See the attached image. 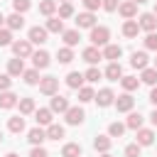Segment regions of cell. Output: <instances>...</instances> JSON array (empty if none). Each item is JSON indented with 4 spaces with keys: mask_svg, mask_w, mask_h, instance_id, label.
Wrapping results in <instances>:
<instances>
[{
    "mask_svg": "<svg viewBox=\"0 0 157 157\" xmlns=\"http://www.w3.org/2000/svg\"><path fill=\"white\" fill-rule=\"evenodd\" d=\"M125 128H130V130H140V128H142V115H140V113H130L128 120H125Z\"/></svg>",
    "mask_w": 157,
    "mask_h": 157,
    "instance_id": "cell-36",
    "label": "cell"
},
{
    "mask_svg": "<svg viewBox=\"0 0 157 157\" xmlns=\"http://www.w3.org/2000/svg\"><path fill=\"white\" fill-rule=\"evenodd\" d=\"M17 101H20V98H17L12 91H0V108H5V110H7V108H15Z\"/></svg>",
    "mask_w": 157,
    "mask_h": 157,
    "instance_id": "cell-12",
    "label": "cell"
},
{
    "mask_svg": "<svg viewBox=\"0 0 157 157\" xmlns=\"http://www.w3.org/2000/svg\"><path fill=\"white\" fill-rule=\"evenodd\" d=\"M22 71H25V64H22L20 56H15V59L7 61V74L10 76H22Z\"/></svg>",
    "mask_w": 157,
    "mask_h": 157,
    "instance_id": "cell-20",
    "label": "cell"
},
{
    "mask_svg": "<svg viewBox=\"0 0 157 157\" xmlns=\"http://www.w3.org/2000/svg\"><path fill=\"white\" fill-rule=\"evenodd\" d=\"M120 76H123V66L118 61H110L108 69H105V78L108 81H120Z\"/></svg>",
    "mask_w": 157,
    "mask_h": 157,
    "instance_id": "cell-16",
    "label": "cell"
},
{
    "mask_svg": "<svg viewBox=\"0 0 157 157\" xmlns=\"http://www.w3.org/2000/svg\"><path fill=\"white\" fill-rule=\"evenodd\" d=\"M49 108H52V113H66V110H69V101H66L64 96H56V93H54Z\"/></svg>",
    "mask_w": 157,
    "mask_h": 157,
    "instance_id": "cell-17",
    "label": "cell"
},
{
    "mask_svg": "<svg viewBox=\"0 0 157 157\" xmlns=\"http://www.w3.org/2000/svg\"><path fill=\"white\" fill-rule=\"evenodd\" d=\"M101 5H103V0H83V7H86L88 12H96Z\"/></svg>",
    "mask_w": 157,
    "mask_h": 157,
    "instance_id": "cell-47",
    "label": "cell"
},
{
    "mask_svg": "<svg viewBox=\"0 0 157 157\" xmlns=\"http://www.w3.org/2000/svg\"><path fill=\"white\" fill-rule=\"evenodd\" d=\"M47 34H49V32H47L44 27H32V29H29V42H32V44H44V42H47Z\"/></svg>",
    "mask_w": 157,
    "mask_h": 157,
    "instance_id": "cell-13",
    "label": "cell"
},
{
    "mask_svg": "<svg viewBox=\"0 0 157 157\" xmlns=\"http://www.w3.org/2000/svg\"><path fill=\"white\" fill-rule=\"evenodd\" d=\"M39 91H42L44 96H54V93L59 91V78H56V76H44V78H39Z\"/></svg>",
    "mask_w": 157,
    "mask_h": 157,
    "instance_id": "cell-2",
    "label": "cell"
},
{
    "mask_svg": "<svg viewBox=\"0 0 157 157\" xmlns=\"http://www.w3.org/2000/svg\"><path fill=\"white\" fill-rule=\"evenodd\" d=\"M147 61H150V56L145 52H132V56H130V66H135V69H147Z\"/></svg>",
    "mask_w": 157,
    "mask_h": 157,
    "instance_id": "cell-15",
    "label": "cell"
},
{
    "mask_svg": "<svg viewBox=\"0 0 157 157\" xmlns=\"http://www.w3.org/2000/svg\"><path fill=\"white\" fill-rule=\"evenodd\" d=\"M118 12H120L125 20H132V17L137 15V2H132V0H125V2H120V5H118Z\"/></svg>",
    "mask_w": 157,
    "mask_h": 157,
    "instance_id": "cell-10",
    "label": "cell"
},
{
    "mask_svg": "<svg viewBox=\"0 0 157 157\" xmlns=\"http://www.w3.org/2000/svg\"><path fill=\"white\" fill-rule=\"evenodd\" d=\"M113 103H115L118 113H130V110H132V105H135V98H132V96L125 91V93H123V96H118Z\"/></svg>",
    "mask_w": 157,
    "mask_h": 157,
    "instance_id": "cell-4",
    "label": "cell"
},
{
    "mask_svg": "<svg viewBox=\"0 0 157 157\" xmlns=\"http://www.w3.org/2000/svg\"><path fill=\"white\" fill-rule=\"evenodd\" d=\"M125 157H140V145H137V142L128 145V147H125Z\"/></svg>",
    "mask_w": 157,
    "mask_h": 157,
    "instance_id": "cell-45",
    "label": "cell"
},
{
    "mask_svg": "<svg viewBox=\"0 0 157 157\" xmlns=\"http://www.w3.org/2000/svg\"><path fill=\"white\" fill-rule=\"evenodd\" d=\"M150 120H152V125H157V108L152 110V115H150Z\"/></svg>",
    "mask_w": 157,
    "mask_h": 157,
    "instance_id": "cell-51",
    "label": "cell"
},
{
    "mask_svg": "<svg viewBox=\"0 0 157 157\" xmlns=\"http://www.w3.org/2000/svg\"><path fill=\"white\" fill-rule=\"evenodd\" d=\"M101 54H103V59H108V61H118L120 54H123V49H120L118 44H105V49H103Z\"/></svg>",
    "mask_w": 157,
    "mask_h": 157,
    "instance_id": "cell-14",
    "label": "cell"
},
{
    "mask_svg": "<svg viewBox=\"0 0 157 157\" xmlns=\"http://www.w3.org/2000/svg\"><path fill=\"white\" fill-rule=\"evenodd\" d=\"M61 157H81V145L66 142V145L61 147Z\"/></svg>",
    "mask_w": 157,
    "mask_h": 157,
    "instance_id": "cell-31",
    "label": "cell"
},
{
    "mask_svg": "<svg viewBox=\"0 0 157 157\" xmlns=\"http://www.w3.org/2000/svg\"><path fill=\"white\" fill-rule=\"evenodd\" d=\"M7 130H10V132H15V135H17V132H22V130H25V118H22V115L10 118V120H7Z\"/></svg>",
    "mask_w": 157,
    "mask_h": 157,
    "instance_id": "cell-29",
    "label": "cell"
},
{
    "mask_svg": "<svg viewBox=\"0 0 157 157\" xmlns=\"http://www.w3.org/2000/svg\"><path fill=\"white\" fill-rule=\"evenodd\" d=\"M39 12L47 15V17H52V15L56 12V0H42V2H39Z\"/></svg>",
    "mask_w": 157,
    "mask_h": 157,
    "instance_id": "cell-34",
    "label": "cell"
},
{
    "mask_svg": "<svg viewBox=\"0 0 157 157\" xmlns=\"http://www.w3.org/2000/svg\"><path fill=\"white\" fill-rule=\"evenodd\" d=\"M101 76H103V74H101V69H96V66H91V69H88V71L83 74V78H86L88 83H96V81H98Z\"/></svg>",
    "mask_w": 157,
    "mask_h": 157,
    "instance_id": "cell-39",
    "label": "cell"
},
{
    "mask_svg": "<svg viewBox=\"0 0 157 157\" xmlns=\"http://www.w3.org/2000/svg\"><path fill=\"white\" fill-rule=\"evenodd\" d=\"M91 44L93 47H105L108 44V39H110V29L108 27H103V25H98V27H91Z\"/></svg>",
    "mask_w": 157,
    "mask_h": 157,
    "instance_id": "cell-1",
    "label": "cell"
},
{
    "mask_svg": "<svg viewBox=\"0 0 157 157\" xmlns=\"http://www.w3.org/2000/svg\"><path fill=\"white\" fill-rule=\"evenodd\" d=\"M155 17H157V2H155Z\"/></svg>",
    "mask_w": 157,
    "mask_h": 157,
    "instance_id": "cell-56",
    "label": "cell"
},
{
    "mask_svg": "<svg viewBox=\"0 0 157 157\" xmlns=\"http://www.w3.org/2000/svg\"><path fill=\"white\" fill-rule=\"evenodd\" d=\"M120 83H123V88L130 93V91H137L140 78H137V76H120Z\"/></svg>",
    "mask_w": 157,
    "mask_h": 157,
    "instance_id": "cell-33",
    "label": "cell"
},
{
    "mask_svg": "<svg viewBox=\"0 0 157 157\" xmlns=\"http://www.w3.org/2000/svg\"><path fill=\"white\" fill-rule=\"evenodd\" d=\"M123 132H125V125H123V123H110V125H108V135H110V137H120Z\"/></svg>",
    "mask_w": 157,
    "mask_h": 157,
    "instance_id": "cell-40",
    "label": "cell"
},
{
    "mask_svg": "<svg viewBox=\"0 0 157 157\" xmlns=\"http://www.w3.org/2000/svg\"><path fill=\"white\" fill-rule=\"evenodd\" d=\"M101 59H103V54H101V49H98V47H86V49H83V61H88L91 66H93V64H98Z\"/></svg>",
    "mask_w": 157,
    "mask_h": 157,
    "instance_id": "cell-11",
    "label": "cell"
},
{
    "mask_svg": "<svg viewBox=\"0 0 157 157\" xmlns=\"http://www.w3.org/2000/svg\"><path fill=\"white\" fill-rule=\"evenodd\" d=\"M145 49H157V34H155V32H147V37H145Z\"/></svg>",
    "mask_w": 157,
    "mask_h": 157,
    "instance_id": "cell-44",
    "label": "cell"
},
{
    "mask_svg": "<svg viewBox=\"0 0 157 157\" xmlns=\"http://www.w3.org/2000/svg\"><path fill=\"white\" fill-rule=\"evenodd\" d=\"M10 44H12V29L0 27V47H10Z\"/></svg>",
    "mask_w": 157,
    "mask_h": 157,
    "instance_id": "cell-41",
    "label": "cell"
},
{
    "mask_svg": "<svg viewBox=\"0 0 157 157\" xmlns=\"http://www.w3.org/2000/svg\"><path fill=\"white\" fill-rule=\"evenodd\" d=\"M142 81L150 83V86H155L157 83V69H142Z\"/></svg>",
    "mask_w": 157,
    "mask_h": 157,
    "instance_id": "cell-38",
    "label": "cell"
},
{
    "mask_svg": "<svg viewBox=\"0 0 157 157\" xmlns=\"http://www.w3.org/2000/svg\"><path fill=\"white\" fill-rule=\"evenodd\" d=\"M44 132H47V140H61V137H64V128L56 125V123H49Z\"/></svg>",
    "mask_w": 157,
    "mask_h": 157,
    "instance_id": "cell-27",
    "label": "cell"
},
{
    "mask_svg": "<svg viewBox=\"0 0 157 157\" xmlns=\"http://www.w3.org/2000/svg\"><path fill=\"white\" fill-rule=\"evenodd\" d=\"M34 120H37V125H49V123H52V108H39V110H34Z\"/></svg>",
    "mask_w": 157,
    "mask_h": 157,
    "instance_id": "cell-26",
    "label": "cell"
},
{
    "mask_svg": "<svg viewBox=\"0 0 157 157\" xmlns=\"http://www.w3.org/2000/svg\"><path fill=\"white\" fill-rule=\"evenodd\" d=\"M93 96H96V93H93V88H91V86H81V88H78V101H81V103L93 101Z\"/></svg>",
    "mask_w": 157,
    "mask_h": 157,
    "instance_id": "cell-37",
    "label": "cell"
},
{
    "mask_svg": "<svg viewBox=\"0 0 157 157\" xmlns=\"http://www.w3.org/2000/svg\"><path fill=\"white\" fill-rule=\"evenodd\" d=\"M137 32H140L137 20H125V22H123V34H125V37H137Z\"/></svg>",
    "mask_w": 157,
    "mask_h": 157,
    "instance_id": "cell-28",
    "label": "cell"
},
{
    "mask_svg": "<svg viewBox=\"0 0 157 157\" xmlns=\"http://www.w3.org/2000/svg\"><path fill=\"white\" fill-rule=\"evenodd\" d=\"M12 7H15V12L22 15V12H27V10L32 7V2H29V0H12Z\"/></svg>",
    "mask_w": 157,
    "mask_h": 157,
    "instance_id": "cell-42",
    "label": "cell"
},
{
    "mask_svg": "<svg viewBox=\"0 0 157 157\" xmlns=\"http://www.w3.org/2000/svg\"><path fill=\"white\" fill-rule=\"evenodd\" d=\"M64 115H66V123H69V125H81L83 118H86L83 108H78V105H69V110H66Z\"/></svg>",
    "mask_w": 157,
    "mask_h": 157,
    "instance_id": "cell-5",
    "label": "cell"
},
{
    "mask_svg": "<svg viewBox=\"0 0 157 157\" xmlns=\"http://www.w3.org/2000/svg\"><path fill=\"white\" fill-rule=\"evenodd\" d=\"M5 157H20V155H15V152H7V155H5Z\"/></svg>",
    "mask_w": 157,
    "mask_h": 157,
    "instance_id": "cell-52",
    "label": "cell"
},
{
    "mask_svg": "<svg viewBox=\"0 0 157 157\" xmlns=\"http://www.w3.org/2000/svg\"><path fill=\"white\" fill-rule=\"evenodd\" d=\"M0 142H2V132H0Z\"/></svg>",
    "mask_w": 157,
    "mask_h": 157,
    "instance_id": "cell-58",
    "label": "cell"
},
{
    "mask_svg": "<svg viewBox=\"0 0 157 157\" xmlns=\"http://www.w3.org/2000/svg\"><path fill=\"white\" fill-rule=\"evenodd\" d=\"M152 142H155V132L147 130V128H140V130H137V145H140V147H147V145H152Z\"/></svg>",
    "mask_w": 157,
    "mask_h": 157,
    "instance_id": "cell-19",
    "label": "cell"
},
{
    "mask_svg": "<svg viewBox=\"0 0 157 157\" xmlns=\"http://www.w3.org/2000/svg\"><path fill=\"white\" fill-rule=\"evenodd\" d=\"M10 47H12L15 56H20V59H25V56H32V42H29V39H17V42H12Z\"/></svg>",
    "mask_w": 157,
    "mask_h": 157,
    "instance_id": "cell-3",
    "label": "cell"
},
{
    "mask_svg": "<svg viewBox=\"0 0 157 157\" xmlns=\"http://www.w3.org/2000/svg\"><path fill=\"white\" fill-rule=\"evenodd\" d=\"M93 101H96L101 108H108V105H113V101H115V93H113L110 88H101V91L93 96Z\"/></svg>",
    "mask_w": 157,
    "mask_h": 157,
    "instance_id": "cell-6",
    "label": "cell"
},
{
    "mask_svg": "<svg viewBox=\"0 0 157 157\" xmlns=\"http://www.w3.org/2000/svg\"><path fill=\"white\" fill-rule=\"evenodd\" d=\"M118 5H120V0H103V5H101V7H105L108 12H115V10H118Z\"/></svg>",
    "mask_w": 157,
    "mask_h": 157,
    "instance_id": "cell-49",
    "label": "cell"
},
{
    "mask_svg": "<svg viewBox=\"0 0 157 157\" xmlns=\"http://www.w3.org/2000/svg\"><path fill=\"white\" fill-rule=\"evenodd\" d=\"M74 15V7H71V2H61V7H59V17L64 20V17H71Z\"/></svg>",
    "mask_w": 157,
    "mask_h": 157,
    "instance_id": "cell-43",
    "label": "cell"
},
{
    "mask_svg": "<svg viewBox=\"0 0 157 157\" xmlns=\"http://www.w3.org/2000/svg\"><path fill=\"white\" fill-rule=\"evenodd\" d=\"M29 157H49V152H47L42 145H34V147H32V152H29Z\"/></svg>",
    "mask_w": 157,
    "mask_h": 157,
    "instance_id": "cell-48",
    "label": "cell"
},
{
    "mask_svg": "<svg viewBox=\"0 0 157 157\" xmlns=\"http://www.w3.org/2000/svg\"><path fill=\"white\" fill-rule=\"evenodd\" d=\"M132 2H137V5H142V2H147V0H132Z\"/></svg>",
    "mask_w": 157,
    "mask_h": 157,
    "instance_id": "cell-53",
    "label": "cell"
},
{
    "mask_svg": "<svg viewBox=\"0 0 157 157\" xmlns=\"http://www.w3.org/2000/svg\"><path fill=\"white\" fill-rule=\"evenodd\" d=\"M61 37H64V44H66V47H76V44H78V39H81L78 29H64V32H61Z\"/></svg>",
    "mask_w": 157,
    "mask_h": 157,
    "instance_id": "cell-23",
    "label": "cell"
},
{
    "mask_svg": "<svg viewBox=\"0 0 157 157\" xmlns=\"http://www.w3.org/2000/svg\"><path fill=\"white\" fill-rule=\"evenodd\" d=\"M2 22H5V17H2V12H0V25H2Z\"/></svg>",
    "mask_w": 157,
    "mask_h": 157,
    "instance_id": "cell-55",
    "label": "cell"
},
{
    "mask_svg": "<svg viewBox=\"0 0 157 157\" xmlns=\"http://www.w3.org/2000/svg\"><path fill=\"white\" fill-rule=\"evenodd\" d=\"M76 27L81 29V27H86V29H91V27H96V15L93 12H78L76 15Z\"/></svg>",
    "mask_w": 157,
    "mask_h": 157,
    "instance_id": "cell-8",
    "label": "cell"
},
{
    "mask_svg": "<svg viewBox=\"0 0 157 157\" xmlns=\"http://www.w3.org/2000/svg\"><path fill=\"white\" fill-rule=\"evenodd\" d=\"M10 86H12L10 74H0V91H10Z\"/></svg>",
    "mask_w": 157,
    "mask_h": 157,
    "instance_id": "cell-46",
    "label": "cell"
},
{
    "mask_svg": "<svg viewBox=\"0 0 157 157\" xmlns=\"http://www.w3.org/2000/svg\"><path fill=\"white\" fill-rule=\"evenodd\" d=\"M27 140H29L32 145H42V142L47 140V132L42 130V125H37V128H32V130L27 132Z\"/></svg>",
    "mask_w": 157,
    "mask_h": 157,
    "instance_id": "cell-18",
    "label": "cell"
},
{
    "mask_svg": "<svg viewBox=\"0 0 157 157\" xmlns=\"http://www.w3.org/2000/svg\"><path fill=\"white\" fill-rule=\"evenodd\" d=\"M17 105H20V115H29V113H34V110H37L34 98H20V101H17Z\"/></svg>",
    "mask_w": 157,
    "mask_h": 157,
    "instance_id": "cell-25",
    "label": "cell"
},
{
    "mask_svg": "<svg viewBox=\"0 0 157 157\" xmlns=\"http://www.w3.org/2000/svg\"><path fill=\"white\" fill-rule=\"evenodd\" d=\"M49 61H52L49 52H44V49L32 52V64H34V69H47V66H49Z\"/></svg>",
    "mask_w": 157,
    "mask_h": 157,
    "instance_id": "cell-9",
    "label": "cell"
},
{
    "mask_svg": "<svg viewBox=\"0 0 157 157\" xmlns=\"http://www.w3.org/2000/svg\"><path fill=\"white\" fill-rule=\"evenodd\" d=\"M155 69H157V59H155Z\"/></svg>",
    "mask_w": 157,
    "mask_h": 157,
    "instance_id": "cell-57",
    "label": "cell"
},
{
    "mask_svg": "<svg viewBox=\"0 0 157 157\" xmlns=\"http://www.w3.org/2000/svg\"><path fill=\"white\" fill-rule=\"evenodd\" d=\"M137 25H140V29H145V32H155V29H157V17H155V12H145V15H140Z\"/></svg>",
    "mask_w": 157,
    "mask_h": 157,
    "instance_id": "cell-7",
    "label": "cell"
},
{
    "mask_svg": "<svg viewBox=\"0 0 157 157\" xmlns=\"http://www.w3.org/2000/svg\"><path fill=\"white\" fill-rule=\"evenodd\" d=\"M110 142H113V140H110L108 135H98V137L93 140V147H96V152H108V150H110Z\"/></svg>",
    "mask_w": 157,
    "mask_h": 157,
    "instance_id": "cell-30",
    "label": "cell"
},
{
    "mask_svg": "<svg viewBox=\"0 0 157 157\" xmlns=\"http://www.w3.org/2000/svg\"><path fill=\"white\" fill-rule=\"evenodd\" d=\"M47 32H52V34H59V32H64V22H61V17H49L47 20V27H44Z\"/></svg>",
    "mask_w": 157,
    "mask_h": 157,
    "instance_id": "cell-22",
    "label": "cell"
},
{
    "mask_svg": "<svg viewBox=\"0 0 157 157\" xmlns=\"http://www.w3.org/2000/svg\"><path fill=\"white\" fill-rule=\"evenodd\" d=\"M5 22H7V29H22L25 27V17L20 12H12L10 17H5Z\"/></svg>",
    "mask_w": 157,
    "mask_h": 157,
    "instance_id": "cell-21",
    "label": "cell"
},
{
    "mask_svg": "<svg viewBox=\"0 0 157 157\" xmlns=\"http://www.w3.org/2000/svg\"><path fill=\"white\" fill-rule=\"evenodd\" d=\"M61 2H71V0H61Z\"/></svg>",
    "mask_w": 157,
    "mask_h": 157,
    "instance_id": "cell-59",
    "label": "cell"
},
{
    "mask_svg": "<svg viewBox=\"0 0 157 157\" xmlns=\"http://www.w3.org/2000/svg\"><path fill=\"white\" fill-rule=\"evenodd\" d=\"M56 59H59V64H71V61H74V52H71V47H61V49L56 52Z\"/></svg>",
    "mask_w": 157,
    "mask_h": 157,
    "instance_id": "cell-35",
    "label": "cell"
},
{
    "mask_svg": "<svg viewBox=\"0 0 157 157\" xmlns=\"http://www.w3.org/2000/svg\"><path fill=\"white\" fill-rule=\"evenodd\" d=\"M83 74H78V71H69V76H66V86L69 88H81L83 86Z\"/></svg>",
    "mask_w": 157,
    "mask_h": 157,
    "instance_id": "cell-24",
    "label": "cell"
},
{
    "mask_svg": "<svg viewBox=\"0 0 157 157\" xmlns=\"http://www.w3.org/2000/svg\"><path fill=\"white\" fill-rule=\"evenodd\" d=\"M150 101H152V105H155V108H157V86H155V88H152V93H150Z\"/></svg>",
    "mask_w": 157,
    "mask_h": 157,
    "instance_id": "cell-50",
    "label": "cell"
},
{
    "mask_svg": "<svg viewBox=\"0 0 157 157\" xmlns=\"http://www.w3.org/2000/svg\"><path fill=\"white\" fill-rule=\"evenodd\" d=\"M22 78H25L27 86H37V83H39V69H27V71H22Z\"/></svg>",
    "mask_w": 157,
    "mask_h": 157,
    "instance_id": "cell-32",
    "label": "cell"
},
{
    "mask_svg": "<svg viewBox=\"0 0 157 157\" xmlns=\"http://www.w3.org/2000/svg\"><path fill=\"white\" fill-rule=\"evenodd\" d=\"M101 157H113V155H108V152H103V155H101Z\"/></svg>",
    "mask_w": 157,
    "mask_h": 157,
    "instance_id": "cell-54",
    "label": "cell"
}]
</instances>
